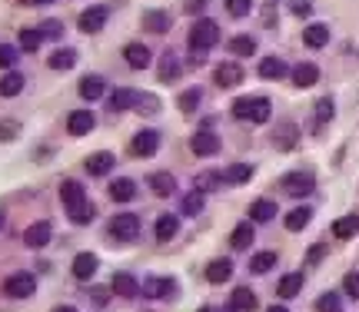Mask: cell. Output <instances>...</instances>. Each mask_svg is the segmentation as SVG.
Returning <instances> with one entry per match:
<instances>
[{
  "mask_svg": "<svg viewBox=\"0 0 359 312\" xmlns=\"http://www.w3.org/2000/svg\"><path fill=\"white\" fill-rule=\"evenodd\" d=\"M269 113H273V104L266 97H239L233 104V117L250 120V123H266Z\"/></svg>",
  "mask_w": 359,
  "mask_h": 312,
  "instance_id": "6da1fadb",
  "label": "cell"
},
{
  "mask_svg": "<svg viewBox=\"0 0 359 312\" xmlns=\"http://www.w3.org/2000/svg\"><path fill=\"white\" fill-rule=\"evenodd\" d=\"M216 44H220V27H216V20H209V17L196 20L193 30H190V47L203 54V50H213Z\"/></svg>",
  "mask_w": 359,
  "mask_h": 312,
  "instance_id": "7a4b0ae2",
  "label": "cell"
},
{
  "mask_svg": "<svg viewBox=\"0 0 359 312\" xmlns=\"http://www.w3.org/2000/svg\"><path fill=\"white\" fill-rule=\"evenodd\" d=\"M110 236L120 239V243H134L140 236V220H136L134 213H120L110 220Z\"/></svg>",
  "mask_w": 359,
  "mask_h": 312,
  "instance_id": "3957f363",
  "label": "cell"
},
{
  "mask_svg": "<svg viewBox=\"0 0 359 312\" xmlns=\"http://www.w3.org/2000/svg\"><path fill=\"white\" fill-rule=\"evenodd\" d=\"M3 293H7L10 299H30L33 293H37V279H33L30 272H14V276H7Z\"/></svg>",
  "mask_w": 359,
  "mask_h": 312,
  "instance_id": "277c9868",
  "label": "cell"
},
{
  "mask_svg": "<svg viewBox=\"0 0 359 312\" xmlns=\"http://www.w3.org/2000/svg\"><path fill=\"white\" fill-rule=\"evenodd\" d=\"M283 190L286 196H310L316 190V176L310 170H296V173L283 176Z\"/></svg>",
  "mask_w": 359,
  "mask_h": 312,
  "instance_id": "5b68a950",
  "label": "cell"
},
{
  "mask_svg": "<svg viewBox=\"0 0 359 312\" xmlns=\"http://www.w3.org/2000/svg\"><path fill=\"white\" fill-rule=\"evenodd\" d=\"M50 239H54V223L50 220H37V223H30L24 229V243H27L30 249H44Z\"/></svg>",
  "mask_w": 359,
  "mask_h": 312,
  "instance_id": "8992f818",
  "label": "cell"
},
{
  "mask_svg": "<svg viewBox=\"0 0 359 312\" xmlns=\"http://www.w3.org/2000/svg\"><path fill=\"white\" fill-rule=\"evenodd\" d=\"M157 149H160V133H157V130H140V133L134 136V143H130V153L140 156V160L153 156Z\"/></svg>",
  "mask_w": 359,
  "mask_h": 312,
  "instance_id": "52a82bcc",
  "label": "cell"
},
{
  "mask_svg": "<svg viewBox=\"0 0 359 312\" xmlns=\"http://www.w3.org/2000/svg\"><path fill=\"white\" fill-rule=\"evenodd\" d=\"M106 17H110V10L97 3V7H87V10L80 14L77 27L83 30V33H97V30H104V27H106Z\"/></svg>",
  "mask_w": 359,
  "mask_h": 312,
  "instance_id": "ba28073f",
  "label": "cell"
},
{
  "mask_svg": "<svg viewBox=\"0 0 359 312\" xmlns=\"http://www.w3.org/2000/svg\"><path fill=\"white\" fill-rule=\"evenodd\" d=\"M243 67L239 63H220L216 70H213V83L216 87H223V90H230V87H239L243 83Z\"/></svg>",
  "mask_w": 359,
  "mask_h": 312,
  "instance_id": "9c48e42d",
  "label": "cell"
},
{
  "mask_svg": "<svg viewBox=\"0 0 359 312\" xmlns=\"http://www.w3.org/2000/svg\"><path fill=\"white\" fill-rule=\"evenodd\" d=\"M140 293L150 299H170L173 293H177V283L173 279H166V276H150L147 283L140 286Z\"/></svg>",
  "mask_w": 359,
  "mask_h": 312,
  "instance_id": "30bf717a",
  "label": "cell"
},
{
  "mask_svg": "<svg viewBox=\"0 0 359 312\" xmlns=\"http://www.w3.org/2000/svg\"><path fill=\"white\" fill-rule=\"evenodd\" d=\"M93 126H97V117H93L90 110H74V113L67 117V133L70 136H87Z\"/></svg>",
  "mask_w": 359,
  "mask_h": 312,
  "instance_id": "8fae6325",
  "label": "cell"
},
{
  "mask_svg": "<svg viewBox=\"0 0 359 312\" xmlns=\"http://www.w3.org/2000/svg\"><path fill=\"white\" fill-rule=\"evenodd\" d=\"M190 149H193L196 156H216V153H220V136L209 133V130H200V133H193V140H190Z\"/></svg>",
  "mask_w": 359,
  "mask_h": 312,
  "instance_id": "7c38bea8",
  "label": "cell"
},
{
  "mask_svg": "<svg viewBox=\"0 0 359 312\" xmlns=\"http://www.w3.org/2000/svg\"><path fill=\"white\" fill-rule=\"evenodd\" d=\"M117 166V156L110 153V149H100V153H93V156H87V163H83V170H87L90 176H104V173H110Z\"/></svg>",
  "mask_w": 359,
  "mask_h": 312,
  "instance_id": "4fadbf2b",
  "label": "cell"
},
{
  "mask_svg": "<svg viewBox=\"0 0 359 312\" xmlns=\"http://www.w3.org/2000/svg\"><path fill=\"white\" fill-rule=\"evenodd\" d=\"M123 60H127L134 70H147L150 60H153V54H150L147 44H127L123 47Z\"/></svg>",
  "mask_w": 359,
  "mask_h": 312,
  "instance_id": "5bb4252c",
  "label": "cell"
},
{
  "mask_svg": "<svg viewBox=\"0 0 359 312\" xmlns=\"http://www.w3.org/2000/svg\"><path fill=\"white\" fill-rule=\"evenodd\" d=\"M299 143V126L296 123H280L273 130V147L276 149H293Z\"/></svg>",
  "mask_w": 359,
  "mask_h": 312,
  "instance_id": "9a60e30c",
  "label": "cell"
},
{
  "mask_svg": "<svg viewBox=\"0 0 359 312\" xmlns=\"http://www.w3.org/2000/svg\"><path fill=\"white\" fill-rule=\"evenodd\" d=\"M80 97H83V100H100V97H104V90H106V80L100 74H87L83 76V80H80Z\"/></svg>",
  "mask_w": 359,
  "mask_h": 312,
  "instance_id": "2e32d148",
  "label": "cell"
},
{
  "mask_svg": "<svg viewBox=\"0 0 359 312\" xmlns=\"http://www.w3.org/2000/svg\"><path fill=\"white\" fill-rule=\"evenodd\" d=\"M60 199H63V206H74L80 199H87L83 183H80V179H63V183H60Z\"/></svg>",
  "mask_w": 359,
  "mask_h": 312,
  "instance_id": "e0dca14e",
  "label": "cell"
},
{
  "mask_svg": "<svg viewBox=\"0 0 359 312\" xmlns=\"http://www.w3.org/2000/svg\"><path fill=\"white\" fill-rule=\"evenodd\" d=\"M230 306H233V312H253L256 309V293L250 289V286H239V289H233V296H230Z\"/></svg>",
  "mask_w": 359,
  "mask_h": 312,
  "instance_id": "ac0fdd59",
  "label": "cell"
},
{
  "mask_svg": "<svg viewBox=\"0 0 359 312\" xmlns=\"http://www.w3.org/2000/svg\"><path fill=\"white\" fill-rule=\"evenodd\" d=\"M136 97H140V90H130V87H120L113 90V97L106 100V106L113 110V113H120V110H130V106L136 104Z\"/></svg>",
  "mask_w": 359,
  "mask_h": 312,
  "instance_id": "d6986e66",
  "label": "cell"
},
{
  "mask_svg": "<svg viewBox=\"0 0 359 312\" xmlns=\"http://www.w3.org/2000/svg\"><path fill=\"white\" fill-rule=\"evenodd\" d=\"M117 296H123V299H134V296H140V283H136L130 272H117L113 276V286H110Z\"/></svg>",
  "mask_w": 359,
  "mask_h": 312,
  "instance_id": "ffe728a7",
  "label": "cell"
},
{
  "mask_svg": "<svg viewBox=\"0 0 359 312\" xmlns=\"http://www.w3.org/2000/svg\"><path fill=\"white\" fill-rule=\"evenodd\" d=\"M97 266H100V259H97L93 253H80V256L74 259V276L80 279V283H87L90 276L97 272Z\"/></svg>",
  "mask_w": 359,
  "mask_h": 312,
  "instance_id": "44dd1931",
  "label": "cell"
},
{
  "mask_svg": "<svg viewBox=\"0 0 359 312\" xmlns=\"http://www.w3.org/2000/svg\"><path fill=\"white\" fill-rule=\"evenodd\" d=\"M136 196V183L134 179H127V176H120L110 183V199H117V203H130Z\"/></svg>",
  "mask_w": 359,
  "mask_h": 312,
  "instance_id": "7402d4cb",
  "label": "cell"
},
{
  "mask_svg": "<svg viewBox=\"0 0 359 312\" xmlns=\"http://www.w3.org/2000/svg\"><path fill=\"white\" fill-rule=\"evenodd\" d=\"M233 276V259H213L207 266V279L213 286H220V283H226Z\"/></svg>",
  "mask_w": 359,
  "mask_h": 312,
  "instance_id": "603a6c76",
  "label": "cell"
},
{
  "mask_svg": "<svg viewBox=\"0 0 359 312\" xmlns=\"http://www.w3.org/2000/svg\"><path fill=\"white\" fill-rule=\"evenodd\" d=\"M67 216H70V223L87 226L90 220L97 216V209H93V203H90V199H80V203H74V206H67Z\"/></svg>",
  "mask_w": 359,
  "mask_h": 312,
  "instance_id": "cb8c5ba5",
  "label": "cell"
},
{
  "mask_svg": "<svg viewBox=\"0 0 359 312\" xmlns=\"http://www.w3.org/2000/svg\"><path fill=\"white\" fill-rule=\"evenodd\" d=\"M356 233H359V216H356V213L340 216V220L333 223V236H336V239H353Z\"/></svg>",
  "mask_w": 359,
  "mask_h": 312,
  "instance_id": "d4e9b609",
  "label": "cell"
},
{
  "mask_svg": "<svg viewBox=\"0 0 359 312\" xmlns=\"http://www.w3.org/2000/svg\"><path fill=\"white\" fill-rule=\"evenodd\" d=\"M180 74H183V67H180L177 54H163V60H160V70H157V76H160L163 83H173V80H180Z\"/></svg>",
  "mask_w": 359,
  "mask_h": 312,
  "instance_id": "484cf974",
  "label": "cell"
},
{
  "mask_svg": "<svg viewBox=\"0 0 359 312\" xmlns=\"http://www.w3.org/2000/svg\"><path fill=\"white\" fill-rule=\"evenodd\" d=\"M286 74H289V67H286L280 57H266L260 63V76H263V80H283Z\"/></svg>",
  "mask_w": 359,
  "mask_h": 312,
  "instance_id": "4316f807",
  "label": "cell"
},
{
  "mask_svg": "<svg viewBox=\"0 0 359 312\" xmlns=\"http://www.w3.org/2000/svg\"><path fill=\"white\" fill-rule=\"evenodd\" d=\"M143 30H150V33H166V30H170V14H166V10H147V14H143Z\"/></svg>",
  "mask_w": 359,
  "mask_h": 312,
  "instance_id": "83f0119b",
  "label": "cell"
},
{
  "mask_svg": "<svg viewBox=\"0 0 359 312\" xmlns=\"http://www.w3.org/2000/svg\"><path fill=\"white\" fill-rule=\"evenodd\" d=\"M150 190L157 196H173L177 193V179L170 173H150Z\"/></svg>",
  "mask_w": 359,
  "mask_h": 312,
  "instance_id": "f1b7e54d",
  "label": "cell"
},
{
  "mask_svg": "<svg viewBox=\"0 0 359 312\" xmlns=\"http://www.w3.org/2000/svg\"><path fill=\"white\" fill-rule=\"evenodd\" d=\"M253 179V166L250 163H233L223 170V183H233V186H239V183H250Z\"/></svg>",
  "mask_w": 359,
  "mask_h": 312,
  "instance_id": "f546056e",
  "label": "cell"
},
{
  "mask_svg": "<svg viewBox=\"0 0 359 312\" xmlns=\"http://www.w3.org/2000/svg\"><path fill=\"white\" fill-rule=\"evenodd\" d=\"M303 40H306V47L319 50V47L329 44V27H326V24H313V27L303 30Z\"/></svg>",
  "mask_w": 359,
  "mask_h": 312,
  "instance_id": "4dcf8cb0",
  "label": "cell"
},
{
  "mask_svg": "<svg viewBox=\"0 0 359 312\" xmlns=\"http://www.w3.org/2000/svg\"><path fill=\"white\" fill-rule=\"evenodd\" d=\"M250 220H253V223H269V220H276V203H273V199H256L253 206H250Z\"/></svg>",
  "mask_w": 359,
  "mask_h": 312,
  "instance_id": "1f68e13d",
  "label": "cell"
},
{
  "mask_svg": "<svg viewBox=\"0 0 359 312\" xmlns=\"http://www.w3.org/2000/svg\"><path fill=\"white\" fill-rule=\"evenodd\" d=\"M47 63H50V70H70V67L77 63V50H74V47H63V50H54Z\"/></svg>",
  "mask_w": 359,
  "mask_h": 312,
  "instance_id": "d6a6232c",
  "label": "cell"
},
{
  "mask_svg": "<svg viewBox=\"0 0 359 312\" xmlns=\"http://www.w3.org/2000/svg\"><path fill=\"white\" fill-rule=\"evenodd\" d=\"M303 289V276L299 272H286L283 279H280V286H276V296L280 299H293Z\"/></svg>",
  "mask_w": 359,
  "mask_h": 312,
  "instance_id": "836d02e7",
  "label": "cell"
},
{
  "mask_svg": "<svg viewBox=\"0 0 359 312\" xmlns=\"http://www.w3.org/2000/svg\"><path fill=\"white\" fill-rule=\"evenodd\" d=\"M310 220H313V209L296 206L289 216H286V229H289V233H299V229H306V226H310Z\"/></svg>",
  "mask_w": 359,
  "mask_h": 312,
  "instance_id": "e575fe53",
  "label": "cell"
},
{
  "mask_svg": "<svg viewBox=\"0 0 359 312\" xmlns=\"http://www.w3.org/2000/svg\"><path fill=\"white\" fill-rule=\"evenodd\" d=\"M316 80H319V67L316 63H299L296 70H293V83L296 87H313Z\"/></svg>",
  "mask_w": 359,
  "mask_h": 312,
  "instance_id": "d590c367",
  "label": "cell"
},
{
  "mask_svg": "<svg viewBox=\"0 0 359 312\" xmlns=\"http://www.w3.org/2000/svg\"><path fill=\"white\" fill-rule=\"evenodd\" d=\"M253 239H256L253 226H250V223H239L237 229H233V236H230V246H233V249H250V246H253Z\"/></svg>",
  "mask_w": 359,
  "mask_h": 312,
  "instance_id": "8d00e7d4",
  "label": "cell"
},
{
  "mask_svg": "<svg viewBox=\"0 0 359 312\" xmlns=\"http://www.w3.org/2000/svg\"><path fill=\"white\" fill-rule=\"evenodd\" d=\"M24 90V74H17V70H10V74H3L0 76V97H17Z\"/></svg>",
  "mask_w": 359,
  "mask_h": 312,
  "instance_id": "74e56055",
  "label": "cell"
},
{
  "mask_svg": "<svg viewBox=\"0 0 359 312\" xmlns=\"http://www.w3.org/2000/svg\"><path fill=\"white\" fill-rule=\"evenodd\" d=\"M177 233H180V220H177V216H170V213H166V216H160V220H157V239H160V243H170Z\"/></svg>",
  "mask_w": 359,
  "mask_h": 312,
  "instance_id": "f35d334b",
  "label": "cell"
},
{
  "mask_svg": "<svg viewBox=\"0 0 359 312\" xmlns=\"http://www.w3.org/2000/svg\"><path fill=\"white\" fill-rule=\"evenodd\" d=\"M230 50H233L237 57H253V54H256V40L250 37V33H239V37H233V40H230Z\"/></svg>",
  "mask_w": 359,
  "mask_h": 312,
  "instance_id": "ab89813d",
  "label": "cell"
},
{
  "mask_svg": "<svg viewBox=\"0 0 359 312\" xmlns=\"http://www.w3.org/2000/svg\"><path fill=\"white\" fill-rule=\"evenodd\" d=\"M200 100H203V90H200V87H190V90H183V93H180L177 106L183 110V113H193L196 106H200Z\"/></svg>",
  "mask_w": 359,
  "mask_h": 312,
  "instance_id": "60d3db41",
  "label": "cell"
},
{
  "mask_svg": "<svg viewBox=\"0 0 359 312\" xmlns=\"http://www.w3.org/2000/svg\"><path fill=\"white\" fill-rule=\"evenodd\" d=\"M273 266H276V253H256L253 259H250V272H253V276H263V272H269Z\"/></svg>",
  "mask_w": 359,
  "mask_h": 312,
  "instance_id": "b9f144b4",
  "label": "cell"
},
{
  "mask_svg": "<svg viewBox=\"0 0 359 312\" xmlns=\"http://www.w3.org/2000/svg\"><path fill=\"white\" fill-rule=\"evenodd\" d=\"M203 203H207V199H203V193H200V190H193L190 196H183L180 209H183L186 216H200V213H203Z\"/></svg>",
  "mask_w": 359,
  "mask_h": 312,
  "instance_id": "7bdbcfd3",
  "label": "cell"
},
{
  "mask_svg": "<svg viewBox=\"0 0 359 312\" xmlns=\"http://www.w3.org/2000/svg\"><path fill=\"white\" fill-rule=\"evenodd\" d=\"M17 136H20V120L14 117L0 120V143H14Z\"/></svg>",
  "mask_w": 359,
  "mask_h": 312,
  "instance_id": "ee69618b",
  "label": "cell"
},
{
  "mask_svg": "<svg viewBox=\"0 0 359 312\" xmlns=\"http://www.w3.org/2000/svg\"><path fill=\"white\" fill-rule=\"evenodd\" d=\"M216 186H223V173H200V176H196V190H200V193H209V190H216Z\"/></svg>",
  "mask_w": 359,
  "mask_h": 312,
  "instance_id": "f6af8a7d",
  "label": "cell"
},
{
  "mask_svg": "<svg viewBox=\"0 0 359 312\" xmlns=\"http://www.w3.org/2000/svg\"><path fill=\"white\" fill-rule=\"evenodd\" d=\"M44 44V37H40V30H20V50H27V54H37V47Z\"/></svg>",
  "mask_w": 359,
  "mask_h": 312,
  "instance_id": "bcb514c9",
  "label": "cell"
},
{
  "mask_svg": "<svg viewBox=\"0 0 359 312\" xmlns=\"http://www.w3.org/2000/svg\"><path fill=\"white\" fill-rule=\"evenodd\" d=\"M37 30H40L44 40H60V37H63V24H60V20H44Z\"/></svg>",
  "mask_w": 359,
  "mask_h": 312,
  "instance_id": "7dc6e473",
  "label": "cell"
},
{
  "mask_svg": "<svg viewBox=\"0 0 359 312\" xmlns=\"http://www.w3.org/2000/svg\"><path fill=\"white\" fill-rule=\"evenodd\" d=\"M134 106L140 110V113H147V117H153V113L160 110V100H157V97H150V93H140Z\"/></svg>",
  "mask_w": 359,
  "mask_h": 312,
  "instance_id": "c3c4849f",
  "label": "cell"
},
{
  "mask_svg": "<svg viewBox=\"0 0 359 312\" xmlns=\"http://www.w3.org/2000/svg\"><path fill=\"white\" fill-rule=\"evenodd\" d=\"M226 10L233 17H246L253 10V0H226Z\"/></svg>",
  "mask_w": 359,
  "mask_h": 312,
  "instance_id": "681fc988",
  "label": "cell"
},
{
  "mask_svg": "<svg viewBox=\"0 0 359 312\" xmlns=\"http://www.w3.org/2000/svg\"><path fill=\"white\" fill-rule=\"evenodd\" d=\"M333 113H336L333 100H326V97H323V100L316 104V120H319V123H329V120H333Z\"/></svg>",
  "mask_w": 359,
  "mask_h": 312,
  "instance_id": "f907efd6",
  "label": "cell"
},
{
  "mask_svg": "<svg viewBox=\"0 0 359 312\" xmlns=\"http://www.w3.org/2000/svg\"><path fill=\"white\" fill-rule=\"evenodd\" d=\"M17 63V50L10 44H0V70H10Z\"/></svg>",
  "mask_w": 359,
  "mask_h": 312,
  "instance_id": "816d5d0a",
  "label": "cell"
},
{
  "mask_svg": "<svg viewBox=\"0 0 359 312\" xmlns=\"http://www.w3.org/2000/svg\"><path fill=\"white\" fill-rule=\"evenodd\" d=\"M316 309H319V312H340V299H336V293H326V296H319Z\"/></svg>",
  "mask_w": 359,
  "mask_h": 312,
  "instance_id": "f5cc1de1",
  "label": "cell"
},
{
  "mask_svg": "<svg viewBox=\"0 0 359 312\" xmlns=\"http://www.w3.org/2000/svg\"><path fill=\"white\" fill-rule=\"evenodd\" d=\"M289 10L296 17H310L313 14V3H310V0H289Z\"/></svg>",
  "mask_w": 359,
  "mask_h": 312,
  "instance_id": "db71d44e",
  "label": "cell"
},
{
  "mask_svg": "<svg viewBox=\"0 0 359 312\" xmlns=\"http://www.w3.org/2000/svg\"><path fill=\"white\" fill-rule=\"evenodd\" d=\"M346 293L353 299H359V272H349V276H346Z\"/></svg>",
  "mask_w": 359,
  "mask_h": 312,
  "instance_id": "11a10c76",
  "label": "cell"
},
{
  "mask_svg": "<svg viewBox=\"0 0 359 312\" xmlns=\"http://www.w3.org/2000/svg\"><path fill=\"white\" fill-rule=\"evenodd\" d=\"M323 256H326V246H323V243H316V246H310V266H316V263H319Z\"/></svg>",
  "mask_w": 359,
  "mask_h": 312,
  "instance_id": "9f6ffc18",
  "label": "cell"
},
{
  "mask_svg": "<svg viewBox=\"0 0 359 312\" xmlns=\"http://www.w3.org/2000/svg\"><path fill=\"white\" fill-rule=\"evenodd\" d=\"M207 7V0H186V14H200Z\"/></svg>",
  "mask_w": 359,
  "mask_h": 312,
  "instance_id": "6f0895ef",
  "label": "cell"
},
{
  "mask_svg": "<svg viewBox=\"0 0 359 312\" xmlns=\"http://www.w3.org/2000/svg\"><path fill=\"white\" fill-rule=\"evenodd\" d=\"M90 296L97 299V306H106V299H110V293H106V289H90Z\"/></svg>",
  "mask_w": 359,
  "mask_h": 312,
  "instance_id": "680465c9",
  "label": "cell"
},
{
  "mask_svg": "<svg viewBox=\"0 0 359 312\" xmlns=\"http://www.w3.org/2000/svg\"><path fill=\"white\" fill-rule=\"evenodd\" d=\"M54 312H77V309H74V306H57Z\"/></svg>",
  "mask_w": 359,
  "mask_h": 312,
  "instance_id": "91938a15",
  "label": "cell"
},
{
  "mask_svg": "<svg viewBox=\"0 0 359 312\" xmlns=\"http://www.w3.org/2000/svg\"><path fill=\"white\" fill-rule=\"evenodd\" d=\"M266 312H289L286 306H273V309H266Z\"/></svg>",
  "mask_w": 359,
  "mask_h": 312,
  "instance_id": "94428289",
  "label": "cell"
},
{
  "mask_svg": "<svg viewBox=\"0 0 359 312\" xmlns=\"http://www.w3.org/2000/svg\"><path fill=\"white\" fill-rule=\"evenodd\" d=\"M200 312H216V309H213V306H203V309H200Z\"/></svg>",
  "mask_w": 359,
  "mask_h": 312,
  "instance_id": "6125c7cd",
  "label": "cell"
},
{
  "mask_svg": "<svg viewBox=\"0 0 359 312\" xmlns=\"http://www.w3.org/2000/svg\"><path fill=\"white\" fill-rule=\"evenodd\" d=\"M27 3H50V0H27Z\"/></svg>",
  "mask_w": 359,
  "mask_h": 312,
  "instance_id": "be15d7a7",
  "label": "cell"
}]
</instances>
